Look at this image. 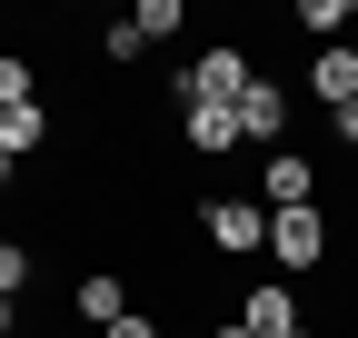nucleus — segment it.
I'll return each mask as SVG.
<instances>
[{"label":"nucleus","instance_id":"obj_1","mask_svg":"<svg viewBox=\"0 0 358 338\" xmlns=\"http://www.w3.org/2000/svg\"><path fill=\"white\" fill-rule=\"evenodd\" d=\"M249 50H229V40H219V50H199L189 70H179V100H189V110H239L249 100Z\"/></svg>","mask_w":358,"mask_h":338},{"label":"nucleus","instance_id":"obj_2","mask_svg":"<svg viewBox=\"0 0 358 338\" xmlns=\"http://www.w3.org/2000/svg\"><path fill=\"white\" fill-rule=\"evenodd\" d=\"M268 259L279 269H319L329 259V219L319 209H268Z\"/></svg>","mask_w":358,"mask_h":338},{"label":"nucleus","instance_id":"obj_3","mask_svg":"<svg viewBox=\"0 0 358 338\" xmlns=\"http://www.w3.org/2000/svg\"><path fill=\"white\" fill-rule=\"evenodd\" d=\"M199 229H209V249L249 259V249H268V209H259V199H209V209H199Z\"/></svg>","mask_w":358,"mask_h":338},{"label":"nucleus","instance_id":"obj_4","mask_svg":"<svg viewBox=\"0 0 358 338\" xmlns=\"http://www.w3.org/2000/svg\"><path fill=\"white\" fill-rule=\"evenodd\" d=\"M308 100H319V110H348V100H358V50H348V40H329V50H319Z\"/></svg>","mask_w":358,"mask_h":338},{"label":"nucleus","instance_id":"obj_5","mask_svg":"<svg viewBox=\"0 0 358 338\" xmlns=\"http://www.w3.org/2000/svg\"><path fill=\"white\" fill-rule=\"evenodd\" d=\"M239 140H289V90H279V80H249V100H239Z\"/></svg>","mask_w":358,"mask_h":338},{"label":"nucleus","instance_id":"obj_6","mask_svg":"<svg viewBox=\"0 0 358 338\" xmlns=\"http://www.w3.org/2000/svg\"><path fill=\"white\" fill-rule=\"evenodd\" d=\"M308 189H319V169H308L299 149L268 159V179H259V209H308Z\"/></svg>","mask_w":358,"mask_h":338},{"label":"nucleus","instance_id":"obj_7","mask_svg":"<svg viewBox=\"0 0 358 338\" xmlns=\"http://www.w3.org/2000/svg\"><path fill=\"white\" fill-rule=\"evenodd\" d=\"M239 328H249V338H308V328H299V299H289V288H249Z\"/></svg>","mask_w":358,"mask_h":338},{"label":"nucleus","instance_id":"obj_8","mask_svg":"<svg viewBox=\"0 0 358 338\" xmlns=\"http://www.w3.org/2000/svg\"><path fill=\"white\" fill-rule=\"evenodd\" d=\"M80 318H90V328H110V318H129V288H120L110 269H90V279H80Z\"/></svg>","mask_w":358,"mask_h":338},{"label":"nucleus","instance_id":"obj_9","mask_svg":"<svg viewBox=\"0 0 358 338\" xmlns=\"http://www.w3.org/2000/svg\"><path fill=\"white\" fill-rule=\"evenodd\" d=\"M189 149H239V110H189Z\"/></svg>","mask_w":358,"mask_h":338},{"label":"nucleus","instance_id":"obj_10","mask_svg":"<svg viewBox=\"0 0 358 338\" xmlns=\"http://www.w3.org/2000/svg\"><path fill=\"white\" fill-rule=\"evenodd\" d=\"M40 140H50V119H40V110H0V149H10V159H30Z\"/></svg>","mask_w":358,"mask_h":338},{"label":"nucleus","instance_id":"obj_11","mask_svg":"<svg viewBox=\"0 0 358 338\" xmlns=\"http://www.w3.org/2000/svg\"><path fill=\"white\" fill-rule=\"evenodd\" d=\"M0 110H40V80H30L20 50H0Z\"/></svg>","mask_w":358,"mask_h":338},{"label":"nucleus","instance_id":"obj_12","mask_svg":"<svg viewBox=\"0 0 358 338\" xmlns=\"http://www.w3.org/2000/svg\"><path fill=\"white\" fill-rule=\"evenodd\" d=\"M129 30H140V40H150V50H159V40L179 30V0H140V10H129Z\"/></svg>","mask_w":358,"mask_h":338},{"label":"nucleus","instance_id":"obj_13","mask_svg":"<svg viewBox=\"0 0 358 338\" xmlns=\"http://www.w3.org/2000/svg\"><path fill=\"white\" fill-rule=\"evenodd\" d=\"M20 288H30V249L0 239V299H20Z\"/></svg>","mask_w":358,"mask_h":338},{"label":"nucleus","instance_id":"obj_14","mask_svg":"<svg viewBox=\"0 0 358 338\" xmlns=\"http://www.w3.org/2000/svg\"><path fill=\"white\" fill-rule=\"evenodd\" d=\"M348 20H358L348 0H308V10H299V30H319V40H329V30H348Z\"/></svg>","mask_w":358,"mask_h":338},{"label":"nucleus","instance_id":"obj_15","mask_svg":"<svg viewBox=\"0 0 358 338\" xmlns=\"http://www.w3.org/2000/svg\"><path fill=\"white\" fill-rule=\"evenodd\" d=\"M100 338H159V318H150V309H129V318H110Z\"/></svg>","mask_w":358,"mask_h":338},{"label":"nucleus","instance_id":"obj_16","mask_svg":"<svg viewBox=\"0 0 358 338\" xmlns=\"http://www.w3.org/2000/svg\"><path fill=\"white\" fill-rule=\"evenodd\" d=\"M10 189H20V159H10V149H0V199H10Z\"/></svg>","mask_w":358,"mask_h":338},{"label":"nucleus","instance_id":"obj_17","mask_svg":"<svg viewBox=\"0 0 358 338\" xmlns=\"http://www.w3.org/2000/svg\"><path fill=\"white\" fill-rule=\"evenodd\" d=\"M338 140H348V149H358V100H348V110H338Z\"/></svg>","mask_w":358,"mask_h":338},{"label":"nucleus","instance_id":"obj_18","mask_svg":"<svg viewBox=\"0 0 358 338\" xmlns=\"http://www.w3.org/2000/svg\"><path fill=\"white\" fill-rule=\"evenodd\" d=\"M209 338H249V328H239V318H229V328H209Z\"/></svg>","mask_w":358,"mask_h":338},{"label":"nucleus","instance_id":"obj_19","mask_svg":"<svg viewBox=\"0 0 358 338\" xmlns=\"http://www.w3.org/2000/svg\"><path fill=\"white\" fill-rule=\"evenodd\" d=\"M0 338H10V299H0Z\"/></svg>","mask_w":358,"mask_h":338}]
</instances>
